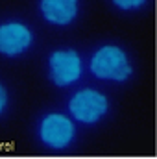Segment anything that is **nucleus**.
I'll list each match as a JSON object with an SVG mask.
<instances>
[{
    "mask_svg": "<svg viewBox=\"0 0 157 159\" xmlns=\"http://www.w3.org/2000/svg\"><path fill=\"white\" fill-rule=\"evenodd\" d=\"M89 70L102 81H126L133 74V65L128 52L118 44L100 46L89 59Z\"/></svg>",
    "mask_w": 157,
    "mask_h": 159,
    "instance_id": "nucleus-1",
    "label": "nucleus"
},
{
    "mask_svg": "<svg viewBox=\"0 0 157 159\" xmlns=\"http://www.w3.org/2000/svg\"><path fill=\"white\" fill-rule=\"evenodd\" d=\"M109 111L107 96L92 87H83L76 91L69 100V113L70 119L79 124H96L104 119Z\"/></svg>",
    "mask_w": 157,
    "mask_h": 159,
    "instance_id": "nucleus-2",
    "label": "nucleus"
},
{
    "mask_svg": "<svg viewBox=\"0 0 157 159\" xmlns=\"http://www.w3.org/2000/svg\"><path fill=\"white\" fill-rule=\"evenodd\" d=\"M46 70L48 80L63 89L72 83H76L83 74V59L78 50L74 48H57L50 52L48 61H46Z\"/></svg>",
    "mask_w": 157,
    "mask_h": 159,
    "instance_id": "nucleus-3",
    "label": "nucleus"
},
{
    "mask_svg": "<svg viewBox=\"0 0 157 159\" xmlns=\"http://www.w3.org/2000/svg\"><path fill=\"white\" fill-rule=\"evenodd\" d=\"M39 141L50 150H65L74 143V120L63 113H46L37 128Z\"/></svg>",
    "mask_w": 157,
    "mask_h": 159,
    "instance_id": "nucleus-4",
    "label": "nucleus"
},
{
    "mask_svg": "<svg viewBox=\"0 0 157 159\" xmlns=\"http://www.w3.org/2000/svg\"><path fill=\"white\" fill-rule=\"evenodd\" d=\"M34 44V32L26 22L7 20L0 24V56L15 59L24 56Z\"/></svg>",
    "mask_w": 157,
    "mask_h": 159,
    "instance_id": "nucleus-5",
    "label": "nucleus"
},
{
    "mask_svg": "<svg viewBox=\"0 0 157 159\" xmlns=\"http://www.w3.org/2000/svg\"><path fill=\"white\" fill-rule=\"evenodd\" d=\"M41 17L52 26H69L79 13V0H39Z\"/></svg>",
    "mask_w": 157,
    "mask_h": 159,
    "instance_id": "nucleus-6",
    "label": "nucleus"
},
{
    "mask_svg": "<svg viewBox=\"0 0 157 159\" xmlns=\"http://www.w3.org/2000/svg\"><path fill=\"white\" fill-rule=\"evenodd\" d=\"M113 6L118 7L120 11H137L141 9L148 0H111Z\"/></svg>",
    "mask_w": 157,
    "mask_h": 159,
    "instance_id": "nucleus-7",
    "label": "nucleus"
},
{
    "mask_svg": "<svg viewBox=\"0 0 157 159\" xmlns=\"http://www.w3.org/2000/svg\"><path fill=\"white\" fill-rule=\"evenodd\" d=\"M7 104H9V93H7L6 85L0 81V115L7 109Z\"/></svg>",
    "mask_w": 157,
    "mask_h": 159,
    "instance_id": "nucleus-8",
    "label": "nucleus"
}]
</instances>
